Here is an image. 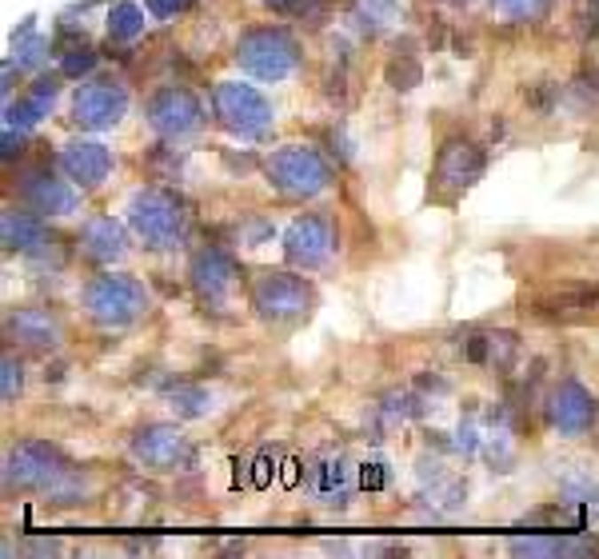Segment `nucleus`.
<instances>
[{
  "mask_svg": "<svg viewBox=\"0 0 599 559\" xmlns=\"http://www.w3.org/2000/svg\"><path fill=\"white\" fill-rule=\"evenodd\" d=\"M272 476H276V463H272L268 455H260V460H256V471H252V484L256 487H268Z\"/></svg>",
  "mask_w": 599,
  "mask_h": 559,
  "instance_id": "nucleus-26",
  "label": "nucleus"
},
{
  "mask_svg": "<svg viewBox=\"0 0 599 559\" xmlns=\"http://www.w3.org/2000/svg\"><path fill=\"white\" fill-rule=\"evenodd\" d=\"M172 399L180 404V412H184V415H200V412L208 407V396H204L200 388H180Z\"/></svg>",
  "mask_w": 599,
  "mask_h": 559,
  "instance_id": "nucleus-23",
  "label": "nucleus"
},
{
  "mask_svg": "<svg viewBox=\"0 0 599 559\" xmlns=\"http://www.w3.org/2000/svg\"><path fill=\"white\" fill-rule=\"evenodd\" d=\"M128 220H132L136 236L152 248H172L184 232V212L168 192H140L128 208Z\"/></svg>",
  "mask_w": 599,
  "mask_h": 559,
  "instance_id": "nucleus-4",
  "label": "nucleus"
},
{
  "mask_svg": "<svg viewBox=\"0 0 599 559\" xmlns=\"http://www.w3.org/2000/svg\"><path fill=\"white\" fill-rule=\"evenodd\" d=\"M359 479H364V487H383V471H380V463H367V468L359 471Z\"/></svg>",
  "mask_w": 599,
  "mask_h": 559,
  "instance_id": "nucleus-28",
  "label": "nucleus"
},
{
  "mask_svg": "<svg viewBox=\"0 0 599 559\" xmlns=\"http://www.w3.org/2000/svg\"><path fill=\"white\" fill-rule=\"evenodd\" d=\"M24 200H28L36 212H48V216H68L72 208H76V192L48 172H32L28 180H24Z\"/></svg>",
  "mask_w": 599,
  "mask_h": 559,
  "instance_id": "nucleus-15",
  "label": "nucleus"
},
{
  "mask_svg": "<svg viewBox=\"0 0 599 559\" xmlns=\"http://www.w3.org/2000/svg\"><path fill=\"white\" fill-rule=\"evenodd\" d=\"M56 455L40 444H24L8 455V468H4V479L16 487H48V479L56 476Z\"/></svg>",
  "mask_w": 599,
  "mask_h": 559,
  "instance_id": "nucleus-14",
  "label": "nucleus"
},
{
  "mask_svg": "<svg viewBox=\"0 0 599 559\" xmlns=\"http://www.w3.org/2000/svg\"><path fill=\"white\" fill-rule=\"evenodd\" d=\"M268 180L288 196H316L327 188V164L311 148H280L268 156Z\"/></svg>",
  "mask_w": 599,
  "mask_h": 559,
  "instance_id": "nucleus-2",
  "label": "nucleus"
},
{
  "mask_svg": "<svg viewBox=\"0 0 599 559\" xmlns=\"http://www.w3.org/2000/svg\"><path fill=\"white\" fill-rule=\"evenodd\" d=\"M548 415L564 436H579V431H587L591 415H595V404H591V396L579 383H559L548 399Z\"/></svg>",
  "mask_w": 599,
  "mask_h": 559,
  "instance_id": "nucleus-12",
  "label": "nucleus"
},
{
  "mask_svg": "<svg viewBox=\"0 0 599 559\" xmlns=\"http://www.w3.org/2000/svg\"><path fill=\"white\" fill-rule=\"evenodd\" d=\"M188 8V0H148V12L152 16H176Z\"/></svg>",
  "mask_w": 599,
  "mask_h": 559,
  "instance_id": "nucleus-27",
  "label": "nucleus"
},
{
  "mask_svg": "<svg viewBox=\"0 0 599 559\" xmlns=\"http://www.w3.org/2000/svg\"><path fill=\"white\" fill-rule=\"evenodd\" d=\"M216 116L224 128L240 136H264L272 128V108L252 84H220L216 88Z\"/></svg>",
  "mask_w": 599,
  "mask_h": 559,
  "instance_id": "nucleus-5",
  "label": "nucleus"
},
{
  "mask_svg": "<svg viewBox=\"0 0 599 559\" xmlns=\"http://www.w3.org/2000/svg\"><path fill=\"white\" fill-rule=\"evenodd\" d=\"M236 60L260 80H284L296 68V40L280 28L248 32L236 48Z\"/></svg>",
  "mask_w": 599,
  "mask_h": 559,
  "instance_id": "nucleus-3",
  "label": "nucleus"
},
{
  "mask_svg": "<svg viewBox=\"0 0 599 559\" xmlns=\"http://www.w3.org/2000/svg\"><path fill=\"white\" fill-rule=\"evenodd\" d=\"M80 244H84V252L96 256V260H112V256L124 252V232H120V224H112L108 216H96V220L84 224Z\"/></svg>",
  "mask_w": 599,
  "mask_h": 559,
  "instance_id": "nucleus-18",
  "label": "nucleus"
},
{
  "mask_svg": "<svg viewBox=\"0 0 599 559\" xmlns=\"http://www.w3.org/2000/svg\"><path fill=\"white\" fill-rule=\"evenodd\" d=\"M132 455L144 468L172 471L176 463L188 460V439L176 428H144V431H136V439H132Z\"/></svg>",
  "mask_w": 599,
  "mask_h": 559,
  "instance_id": "nucleus-9",
  "label": "nucleus"
},
{
  "mask_svg": "<svg viewBox=\"0 0 599 559\" xmlns=\"http://www.w3.org/2000/svg\"><path fill=\"white\" fill-rule=\"evenodd\" d=\"M140 28H144V12L136 4H116V8H112V20H108L112 36L128 40V36H136Z\"/></svg>",
  "mask_w": 599,
  "mask_h": 559,
  "instance_id": "nucleus-20",
  "label": "nucleus"
},
{
  "mask_svg": "<svg viewBox=\"0 0 599 559\" xmlns=\"http://www.w3.org/2000/svg\"><path fill=\"white\" fill-rule=\"evenodd\" d=\"M264 4H272V8H300L303 0H264Z\"/></svg>",
  "mask_w": 599,
  "mask_h": 559,
  "instance_id": "nucleus-29",
  "label": "nucleus"
},
{
  "mask_svg": "<svg viewBox=\"0 0 599 559\" xmlns=\"http://www.w3.org/2000/svg\"><path fill=\"white\" fill-rule=\"evenodd\" d=\"M124 108H128V96H124V88L112 84V80L84 84L76 92V100H72V116H76L84 128H112V124H120Z\"/></svg>",
  "mask_w": 599,
  "mask_h": 559,
  "instance_id": "nucleus-8",
  "label": "nucleus"
},
{
  "mask_svg": "<svg viewBox=\"0 0 599 559\" xmlns=\"http://www.w3.org/2000/svg\"><path fill=\"white\" fill-rule=\"evenodd\" d=\"M60 168L68 172L72 184H80V188H96V184L108 176L112 156H108V148L96 144V140H72L68 148L60 152Z\"/></svg>",
  "mask_w": 599,
  "mask_h": 559,
  "instance_id": "nucleus-11",
  "label": "nucleus"
},
{
  "mask_svg": "<svg viewBox=\"0 0 599 559\" xmlns=\"http://www.w3.org/2000/svg\"><path fill=\"white\" fill-rule=\"evenodd\" d=\"M84 308L92 319L100 324H132L136 316H144L148 308V292L136 284L132 276H96L92 284L84 287Z\"/></svg>",
  "mask_w": 599,
  "mask_h": 559,
  "instance_id": "nucleus-1",
  "label": "nucleus"
},
{
  "mask_svg": "<svg viewBox=\"0 0 599 559\" xmlns=\"http://www.w3.org/2000/svg\"><path fill=\"white\" fill-rule=\"evenodd\" d=\"M0 232H4L8 248H20V252H32V248L44 244V228H40L32 216H24V212H4Z\"/></svg>",
  "mask_w": 599,
  "mask_h": 559,
  "instance_id": "nucleus-19",
  "label": "nucleus"
},
{
  "mask_svg": "<svg viewBox=\"0 0 599 559\" xmlns=\"http://www.w3.org/2000/svg\"><path fill=\"white\" fill-rule=\"evenodd\" d=\"M479 168H484V156H479V148L452 140L444 152H439L436 180H439V184H447V188H468V184L479 176Z\"/></svg>",
  "mask_w": 599,
  "mask_h": 559,
  "instance_id": "nucleus-16",
  "label": "nucleus"
},
{
  "mask_svg": "<svg viewBox=\"0 0 599 559\" xmlns=\"http://www.w3.org/2000/svg\"><path fill=\"white\" fill-rule=\"evenodd\" d=\"M192 284H196L200 300L220 303L224 295L232 292V284H236V264H232L224 252L208 248V252H200L196 260H192Z\"/></svg>",
  "mask_w": 599,
  "mask_h": 559,
  "instance_id": "nucleus-13",
  "label": "nucleus"
},
{
  "mask_svg": "<svg viewBox=\"0 0 599 559\" xmlns=\"http://www.w3.org/2000/svg\"><path fill=\"white\" fill-rule=\"evenodd\" d=\"M12 335L16 340H24V343H32V348H52L56 340H60V324H56L48 311H40V308H24V311H16L12 316Z\"/></svg>",
  "mask_w": 599,
  "mask_h": 559,
  "instance_id": "nucleus-17",
  "label": "nucleus"
},
{
  "mask_svg": "<svg viewBox=\"0 0 599 559\" xmlns=\"http://www.w3.org/2000/svg\"><path fill=\"white\" fill-rule=\"evenodd\" d=\"M200 120H204V108H200V100L188 88H164L148 104V124L164 136L192 132V128H200Z\"/></svg>",
  "mask_w": 599,
  "mask_h": 559,
  "instance_id": "nucleus-7",
  "label": "nucleus"
},
{
  "mask_svg": "<svg viewBox=\"0 0 599 559\" xmlns=\"http://www.w3.org/2000/svg\"><path fill=\"white\" fill-rule=\"evenodd\" d=\"M252 303L268 319H292L300 311H308L311 292L300 276H260L252 287Z\"/></svg>",
  "mask_w": 599,
  "mask_h": 559,
  "instance_id": "nucleus-6",
  "label": "nucleus"
},
{
  "mask_svg": "<svg viewBox=\"0 0 599 559\" xmlns=\"http://www.w3.org/2000/svg\"><path fill=\"white\" fill-rule=\"evenodd\" d=\"M284 252L296 264H303V268L327 260V252H332V224L319 220V216H300L284 236Z\"/></svg>",
  "mask_w": 599,
  "mask_h": 559,
  "instance_id": "nucleus-10",
  "label": "nucleus"
},
{
  "mask_svg": "<svg viewBox=\"0 0 599 559\" xmlns=\"http://www.w3.org/2000/svg\"><path fill=\"white\" fill-rule=\"evenodd\" d=\"M492 8L500 16H508V20H532V16H540L548 8V0H492Z\"/></svg>",
  "mask_w": 599,
  "mask_h": 559,
  "instance_id": "nucleus-22",
  "label": "nucleus"
},
{
  "mask_svg": "<svg viewBox=\"0 0 599 559\" xmlns=\"http://www.w3.org/2000/svg\"><path fill=\"white\" fill-rule=\"evenodd\" d=\"M96 64V56H92V48H80V52H72V56H64V72L68 76H76V72H88Z\"/></svg>",
  "mask_w": 599,
  "mask_h": 559,
  "instance_id": "nucleus-24",
  "label": "nucleus"
},
{
  "mask_svg": "<svg viewBox=\"0 0 599 559\" xmlns=\"http://www.w3.org/2000/svg\"><path fill=\"white\" fill-rule=\"evenodd\" d=\"M511 551H516V555H559V551H579V543H567V539H535V535H527V539H516V543H511Z\"/></svg>",
  "mask_w": 599,
  "mask_h": 559,
  "instance_id": "nucleus-21",
  "label": "nucleus"
},
{
  "mask_svg": "<svg viewBox=\"0 0 599 559\" xmlns=\"http://www.w3.org/2000/svg\"><path fill=\"white\" fill-rule=\"evenodd\" d=\"M16 391H20V364L4 359V399H12Z\"/></svg>",
  "mask_w": 599,
  "mask_h": 559,
  "instance_id": "nucleus-25",
  "label": "nucleus"
}]
</instances>
